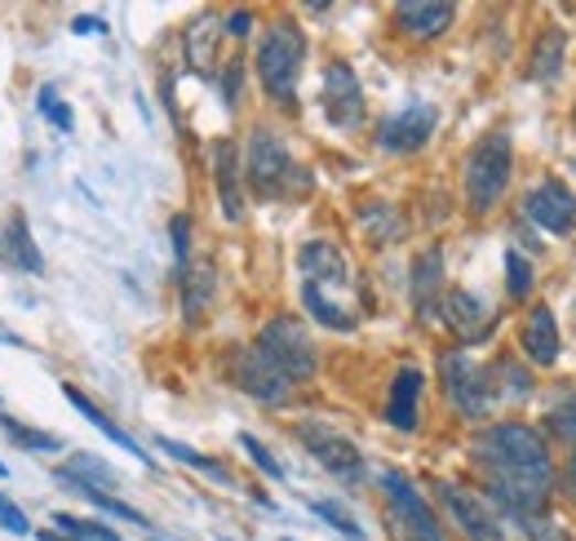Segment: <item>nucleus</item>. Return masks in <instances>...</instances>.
<instances>
[{"mask_svg": "<svg viewBox=\"0 0 576 541\" xmlns=\"http://www.w3.org/2000/svg\"><path fill=\"white\" fill-rule=\"evenodd\" d=\"M567 488H572V497H576V453H572V462H567Z\"/></svg>", "mask_w": 576, "mask_h": 541, "instance_id": "a19ab883", "label": "nucleus"}, {"mask_svg": "<svg viewBox=\"0 0 576 541\" xmlns=\"http://www.w3.org/2000/svg\"><path fill=\"white\" fill-rule=\"evenodd\" d=\"M169 240H173V253H178V270L191 262V218L186 213H178L173 222H169Z\"/></svg>", "mask_w": 576, "mask_h": 541, "instance_id": "f704fd0d", "label": "nucleus"}, {"mask_svg": "<svg viewBox=\"0 0 576 541\" xmlns=\"http://www.w3.org/2000/svg\"><path fill=\"white\" fill-rule=\"evenodd\" d=\"M36 541H72V537H58L54 528H45V532H36Z\"/></svg>", "mask_w": 576, "mask_h": 541, "instance_id": "79ce46f5", "label": "nucleus"}, {"mask_svg": "<svg viewBox=\"0 0 576 541\" xmlns=\"http://www.w3.org/2000/svg\"><path fill=\"white\" fill-rule=\"evenodd\" d=\"M519 347H523V356H527L532 364H541V369H550V364L558 360V325H554V311H550L545 303H536V307L527 311L523 333H519Z\"/></svg>", "mask_w": 576, "mask_h": 541, "instance_id": "2eb2a0df", "label": "nucleus"}, {"mask_svg": "<svg viewBox=\"0 0 576 541\" xmlns=\"http://www.w3.org/2000/svg\"><path fill=\"white\" fill-rule=\"evenodd\" d=\"M222 85H226V89H222V98L235 107V98H239V63H231V67H226V81H222Z\"/></svg>", "mask_w": 576, "mask_h": 541, "instance_id": "4c0bfd02", "label": "nucleus"}, {"mask_svg": "<svg viewBox=\"0 0 576 541\" xmlns=\"http://www.w3.org/2000/svg\"><path fill=\"white\" fill-rule=\"evenodd\" d=\"M72 32H81V36H85V32H107V23H103L98 14H85V19L72 23Z\"/></svg>", "mask_w": 576, "mask_h": 541, "instance_id": "58836bf2", "label": "nucleus"}, {"mask_svg": "<svg viewBox=\"0 0 576 541\" xmlns=\"http://www.w3.org/2000/svg\"><path fill=\"white\" fill-rule=\"evenodd\" d=\"M6 253H10V262H14L19 270H28V276H41V270H45V253L36 248L32 226H28L23 213H14L10 226H6Z\"/></svg>", "mask_w": 576, "mask_h": 541, "instance_id": "5701e85b", "label": "nucleus"}, {"mask_svg": "<svg viewBox=\"0 0 576 541\" xmlns=\"http://www.w3.org/2000/svg\"><path fill=\"white\" fill-rule=\"evenodd\" d=\"M470 457L483 470L492 501L545 537L541 519H545V501L554 488V462H550V448L541 444V435L523 422H497L474 435Z\"/></svg>", "mask_w": 576, "mask_h": 541, "instance_id": "f257e3e1", "label": "nucleus"}, {"mask_svg": "<svg viewBox=\"0 0 576 541\" xmlns=\"http://www.w3.org/2000/svg\"><path fill=\"white\" fill-rule=\"evenodd\" d=\"M523 218L536 222L541 231L550 235H567L576 226V195L558 182V178H545L541 187H532L523 195Z\"/></svg>", "mask_w": 576, "mask_h": 541, "instance_id": "9b49d317", "label": "nucleus"}, {"mask_svg": "<svg viewBox=\"0 0 576 541\" xmlns=\"http://www.w3.org/2000/svg\"><path fill=\"white\" fill-rule=\"evenodd\" d=\"M54 479H63L67 488H76V492H111L116 488V470L107 466V462H98V457H89V453H76L67 466H58L54 470Z\"/></svg>", "mask_w": 576, "mask_h": 541, "instance_id": "4be33fe9", "label": "nucleus"}, {"mask_svg": "<svg viewBox=\"0 0 576 541\" xmlns=\"http://www.w3.org/2000/svg\"><path fill=\"white\" fill-rule=\"evenodd\" d=\"M550 431H554L563 444H572V448H576V391L550 409Z\"/></svg>", "mask_w": 576, "mask_h": 541, "instance_id": "2f4dec72", "label": "nucleus"}, {"mask_svg": "<svg viewBox=\"0 0 576 541\" xmlns=\"http://www.w3.org/2000/svg\"><path fill=\"white\" fill-rule=\"evenodd\" d=\"M235 386L248 391L257 404H284L288 391H294V386H288V382L257 356V351H244V356L235 360Z\"/></svg>", "mask_w": 576, "mask_h": 541, "instance_id": "4468645a", "label": "nucleus"}, {"mask_svg": "<svg viewBox=\"0 0 576 541\" xmlns=\"http://www.w3.org/2000/svg\"><path fill=\"white\" fill-rule=\"evenodd\" d=\"M239 444H244V453H248V457H253V462H257V466H262L270 479H284V466H279V457H275V453H270L262 439H253V435H239Z\"/></svg>", "mask_w": 576, "mask_h": 541, "instance_id": "72a5a7b5", "label": "nucleus"}, {"mask_svg": "<svg viewBox=\"0 0 576 541\" xmlns=\"http://www.w3.org/2000/svg\"><path fill=\"white\" fill-rule=\"evenodd\" d=\"M386 422L395 431H417L422 422V369H399L386 400Z\"/></svg>", "mask_w": 576, "mask_h": 541, "instance_id": "a211bd4d", "label": "nucleus"}, {"mask_svg": "<svg viewBox=\"0 0 576 541\" xmlns=\"http://www.w3.org/2000/svg\"><path fill=\"white\" fill-rule=\"evenodd\" d=\"M510 173H514V147H510V134L497 129V134H483L474 142V151L466 156V204L470 213H492L510 187Z\"/></svg>", "mask_w": 576, "mask_h": 541, "instance_id": "7ed1b4c3", "label": "nucleus"}, {"mask_svg": "<svg viewBox=\"0 0 576 541\" xmlns=\"http://www.w3.org/2000/svg\"><path fill=\"white\" fill-rule=\"evenodd\" d=\"M213 156V182H217V200H222V213L235 222L244 213V200H239V151L231 138H217L209 147Z\"/></svg>", "mask_w": 576, "mask_h": 541, "instance_id": "f3484780", "label": "nucleus"}, {"mask_svg": "<svg viewBox=\"0 0 576 541\" xmlns=\"http://www.w3.org/2000/svg\"><path fill=\"white\" fill-rule=\"evenodd\" d=\"M302 307L324 325V329H355V316L351 311H342L324 289H316V285H302Z\"/></svg>", "mask_w": 576, "mask_h": 541, "instance_id": "393cba45", "label": "nucleus"}, {"mask_svg": "<svg viewBox=\"0 0 576 541\" xmlns=\"http://www.w3.org/2000/svg\"><path fill=\"white\" fill-rule=\"evenodd\" d=\"M253 351H257L288 386L316 378V369H320L316 342H311V333L302 329V320H294V316H275V320H266Z\"/></svg>", "mask_w": 576, "mask_h": 541, "instance_id": "39448f33", "label": "nucleus"}, {"mask_svg": "<svg viewBox=\"0 0 576 541\" xmlns=\"http://www.w3.org/2000/svg\"><path fill=\"white\" fill-rule=\"evenodd\" d=\"M439 289H444V248L430 244L413 262V303H417V316H435V307L444 303Z\"/></svg>", "mask_w": 576, "mask_h": 541, "instance_id": "aec40b11", "label": "nucleus"}, {"mask_svg": "<svg viewBox=\"0 0 576 541\" xmlns=\"http://www.w3.org/2000/svg\"><path fill=\"white\" fill-rule=\"evenodd\" d=\"M311 510H316V515H320L329 528H338L342 537H351V541H364V528H360V523H355V519H351V515H346L338 501H311Z\"/></svg>", "mask_w": 576, "mask_h": 541, "instance_id": "7c9ffc66", "label": "nucleus"}, {"mask_svg": "<svg viewBox=\"0 0 576 541\" xmlns=\"http://www.w3.org/2000/svg\"><path fill=\"white\" fill-rule=\"evenodd\" d=\"M505 289H510L514 303H523V298L532 294V262H527L519 248L505 253Z\"/></svg>", "mask_w": 576, "mask_h": 541, "instance_id": "c85d7f7f", "label": "nucleus"}, {"mask_svg": "<svg viewBox=\"0 0 576 541\" xmlns=\"http://www.w3.org/2000/svg\"><path fill=\"white\" fill-rule=\"evenodd\" d=\"M563 32H545L541 36V45H536V59H532V76L536 81H550L554 72H558V63H563Z\"/></svg>", "mask_w": 576, "mask_h": 541, "instance_id": "cd10ccee", "label": "nucleus"}, {"mask_svg": "<svg viewBox=\"0 0 576 541\" xmlns=\"http://www.w3.org/2000/svg\"><path fill=\"white\" fill-rule=\"evenodd\" d=\"M169 457H178V462H186V466H195V470H204L209 479H217V484H231V470L222 466V462H213V457H204V453H195V448H186V444H178V439H156Z\"/></svg>", "mask_w": 576, "mask_h": 541, "instance_id": "a878e982", "label": "nucleus"}, {"mask_svg": "<svg viewBox=\"0 0 576 541\" xmlns=\"http://www.w3.org/2000/svg\"><path fill=\"white\" fill-rule=\"evenodd\" d=\"M452 19H457V10L452 6H435V0H404V6H395V23L408 36H422V41L448 32Z\"/></svg>", "mask_w": 576, "mask_h": 541, "instance_id": "6ab92c4d", "label": "nucleus"}, {"mask_svg": "<svg viewBox=\"0 0 576 541\" xmlns=\"http://www.w3.org/2000/svg\"><path fill=\"white\" fill-rule=\"evenodd\" d=\"M382 497H386V510H391V528L399 541H444V528H439V515L430 510V501L417 492V484L399 470H382Z\"/></svg>", "mask_w": 576, "mask_h": 541, "instance_id": "423d86ee", "label": "nucleus"}, {"mask_svg": "<svg viewBox=\"0 0 576 541\" xmlns=\"http://www.w3.org/2000/svg\"><path fill=\"white\" fill-rule=\"evenodd\" d=\"M0 426H6L23 448H32V453H58L63 448V439L58 435H50V431H36V426H28V422H19V417H10V413H0Z\"/></svg>", "mask_w": 576, "mask_h": 541, "instance_id": "bb28decb", "label": "nucleus"}, {"mask_svg": "<svg viewBox=\"0 0 576 541\" xmlns=\"http://www.w3.org/2000/svg\"><path fill=\"white\" fill-rule=\"evenodd\" d=\"M0 528H6V532H19V537H28L32 532V523H28V515L6 497V492H0Z\"/></svg>", "mask_w": 576, "mask_h": 541, "instance_id": "c9c22d12", "label": "nucleus"}, {"mask_svg": "<svg viewBox=\"0 0 576 541\" xmlns=\"http://www.w3.org/2000/svg\"><path fill=\"white\" fill-rule=\"evenodd\" d=\"M439 369H444L448 400H452V409H457L461 417H479V413H488V409L497 404V395H492V373L479 369L466 351H448V356L439 360Z\"/></svg>", "mask_w": 576, "mask_h": 541, "instance_id": "0eeeda50", "label": "nucleus"}, {"mask_svg": "<svg viewBox=\"0 0 576 541\" xmlns=\"http://www.w3.org/2000/svg\"><path fill=\"white\" fill-rule=\"evenodd\" d=\"M444 320H448V329H452L461 342H483V338L497 329L492 307H488L483 298L466 294V289H452V294L444 298Z\"/></svg>", "mask_w": 576, "mask_h": 541, "instance_id": "ddd939ff", "label": "nucleus"}, {"mask_svg": "<svg viewBox=\"0 0 576 541\" xmlns=\"http://www.w3.org/2000/svg\"><path fill=\"white\" fill-rule=\"evenodd\" d=\"M178 280H182V311H186V320H200L209 298H213V266L209 262H186L178 270Z\"/></svg>", "mask_w": 576, "mask_h": 541, "instance_id": "b1692460", "label": "nucleus"}, {"mask_svg": "<svg viewBox=\"0 0 576 541\" xmlns=\"http://www.w3.org/2000/svg\"><path fill=\"white\" fill-rule=\"evenodd\" d=\"M435 134V107H404L399 116H391V120H382V129H377V147L382 151H391V156H408V151H417V147H426V138Z\"/></svg>", "mask_w": 576, "mask_h": 541, "instance_id": "f8f14e48", "label": "nucleus"}, {"mask_svg": "<svg viewBox=\"0 0 576 541\" xmlns=\"http://www.w3.org/2000/svg\"><path fill=\"white\" fill-rule=\"evenodd\" d=\"M248 28H253V14H248V10L226 14V32H231V36H248Z\"/></svg>", "mask_w": 576, "mask_h": 541, "instance_id": "e433bc0d", "label": "nucleus"}, {"mask_svg": "<svg viewBox=\"0 0 576 541\" xmlns=\"http://www.w3.org/2000/svg\"><path fill=\"white\" fill-rule=\"evenodd\" d=\"M302 63H307V36H302V28L294 19H275L262 32V45H257V76H262L266 98H275L279 107L294 103L298 98Z\"/></svg>", "mask_w": 576, "mask_h": 541, "instance_id": "f03ea898", "label": "nucleus"}, {"mask_svg": "<svg viewBox=\"0 0 576 541\" xmlns=\"http://www.w3.org/2000/svg\"><path fill=\"white\" fill-rule=\"evenodd\" d=\"M298 266L307 270V285H316V289H324V285H351V266H346V257L329 244V240H311V244H302V253H298Z\"/></svg>", "mask_w": 576, "mask_h": 541, "instance_id": "dca6fc26", "label": "nucleus"}, {"mask_svg": "<svg viewBox=\"0 0 576 541\" xmlns=\"http://www.w3.org/2000/svg\"><path fill=\"white\" fill-rule=\"evenodd\" d=\"M63 395H67V404H76V413H81L89 426H98L111 444H120V448H125L129 457H138V462H151V457H147V448H142V444H134V435H129V431H120V426H116V422H111V417H107V413H103V409H98V404H94L81 386H63Z\"/></svg>", "mask_w": 576, "mask_h": 541, "instance_id": "412c9836", "label": "nucleus"}, {"mask_svg": "<svg viewBox=\"0 0 576 541\" xmlns=\"http://www.w3.org/2000/svg\"><path fill=\"white\" fill-rule=\"evenodd\" d=\"M320 103H324V116H329L333 129H355L364 120V89H360L351 63H329L324 67V94H320Z\"/></svg>", "mask_w": 576, "mask_h": 541, "instance_id": "9d476101", "label": "nucleus"}, {"mask_svg": "<svg viewBox=\"0 0 576 541\" xmlns=\"http://www.w3.org/2000/svg\"><path fill=\"white\" fill-rule=\"evenodd\" d=\"M54 523L63 528V532H72V541H120L111 528H103V523H94V519H76V515H54Z\"/></svg>", "mask_w": 576, "mask_h": 541, "instance_id": "c756f323", "label": "nucleus"}, {"mask_svg": "<svg viewBox=\"0 0 576 541\" xmlns=\"http://www.w3.org/2000/svg\"><path fill=\"white\" fill-rule=\"evenodd\" d=\"M435 497L444 501V510L452 515V523H457L470 541H505V528H501V519L492 515V506H488L479 492H470L466 484L439 479V484H435Z\"/></svg>", "mask_w": 576, "mask_h": 541, "instance_id": "1a4fd4ad", "label": "nucleus"}, {"mask_svg": "<svg viewBox=\"0 0 576 541\" xmlns=\"http://www.w3.org/2000/svg\"><path fill=\"white\" fill-rule=\"evenodd\" d=\"M298 439L307 444V453L342 484H360L364 479V453L351 444V435L324 426V422H302L298 426Z\"/></svg>", "mask_w": 576, "mask_h": 541, "instance_id": "6e6552de", "label": "nucleus"}, {"mask_svg": "<svg viewBox=\"0 0 576 541\" xmlns=\"http://www.w3.org/2000/svg\"><path fill=\"white\" fill-rule=\"evenodd\" d=\"M0 342H6V347H23V338H14V333H10V325H6V320H0Z\"/></svg>", "mask_w": 576, "mask_h": 541, "instance_id": "ea45409f", "label": "nucleus"}, {"mask_svg": "<svg viewBox=\"0 0 576 541\" xmlns=\"http://www.w3.org/2000/svg\"><path fill=\"white\" fill-rule=\"evenodd\" d=\"M239 165H244V173H248V182H253V191L262 200H279L294 187H307V169H298V160L288 156L284 138L275 129H266V125H257L248 134V147H244Z\"/></svg>", "mask_w": 576, "mask_h": 541, "instance_id": "20e7f679", "label": "nucleus"}, {"mask_svg": "<svg viewBox=\"0 0 576 541\" xmlns=\"http://www.w3.org/2000/svg\"><path fill=\"white\" fill-rule=\"evenodd\" d=\"M36 103H41V112H45V116H50V120H54V125H58L63 134H72V125H76V116H72V107H67V103H63V98L54 94V85H45Z\"/></svg>", "mask_w": 576, "mask_h": 541, "instance_id": "473e14b6", "label": "nucleus"}]
</instances>
